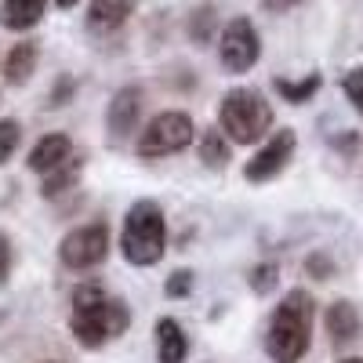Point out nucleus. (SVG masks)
<instances>
[{"mask_svg": "<svg viewBox=\"0 0 363 363\" xmlns=\"http://www.w3.org/2000/svg\"><path fill=\"white\" fill-rule=\"evenodd\" d=\"M37 62H40V51H37V44H29V40L15 44V48L8 51V62H4V77H8V84L22 87L29 77H33Z\"/></svg>", "mask_w": 363, "mask_h": 363, "instance_id": "15", "label": "nucleus"}, {"mask_svg": "<svg viewBox=\"0 0 363 363\" xmlns=\"http://www.w3.org/2000/svg\"><path fill=\"white\" fill-rule=\"evenodd\" d=\"M80 174H84V157H69L66 164H58L51 174H44V196H58V193H69L77 182H80Z\"/></svg>", "mask_w": 363, "mask_h": 363, "instance_id": "16", "label": "nucleus"}, {"mask_svg": "<svg viewBox=\"0 0 363 363\" xmlns=\"http://www.w3.org/2000/svg\"><path fill=\"white\" fill-rule=\"evenodd\" d=\"M215 33H218V15H215V8H211V4L193 8V15H189V40L203 48V44L215 40Z\"/></svg>", "mask_w": 363, "mask_h": 363, "instance_id": "19", "label": "nucleus"}, {"mask_svg": "<svg viewBox=\"0 0 363 363\" xmlns=\"http://www.w3.org/2000/svg\"><path fill=\"white\" fill-rule=\"evenodd\" d=\"M277 280H280L277 262H262V265L251 269V287H255V294H269L272 287H277Z\"/></svg>", "mask_w": 363, "mask_h": 363, "instance_id": "20", "label": "nucleus"}, {"mask_svg": "<svg viewBox=\"0 0 363 363\" xmlns=\"http://www.w3.org/2000/svg\"><path fill=\"white\" fill-rule=\"evenodd\" d=\"M131 15H135V0H91L87 29H95V33H113V29H120Z\"/></svg>", "mask_w": 363, "mask_h": 363, "instance_id": "11", "label": "nucleus"}, {"mask_svg": "<svg viewBox=\"0 0 363 363\" xmlns=\"http://www.w3.org/2000/svg\"><path fill=\"white\" fill-rule=\"evenodd\" d=\"M327 335H330V345H338V349L359 338V313L352 301H335L327 309Z\"/></svg>", "mask_w": 363, "mask_h": 363, "instance_id": "13", "label": "nucleus"}, {"mask_svg": "<svg viewBox=\"0 0 363 363\" xmlns=\"http://www.w3.org/2000/svg\"><path fill=\"white\" fill-rule=\"evenodd\" d=\"M138 116H142V87H120L109 109H106V128H109V138L120 142L128 138L135 128H138Z\"/></svg>", "mask_w": 363, "mask_h": 363, "instance_id": "9", "label": "nucleus"}, {"mask_svg": "<svg viewBox=\"0 0 363 363\" xmlns=\"http://www.w3.org/2000/svg\"><path fill=\"white\" fill-rule=\"evenodd\" d=\"M40 363H58V359H40Z\"/></svg>", "mask_w": 363, "mask_h": 363, "instance_id": "29", "label": "nucleus"}, {"mask_svg": "<svg viewBox=\"0 0 363 363\" xmlns=\"http://www.w3.org/2000/svg\"><path fill=\"white\" fill-rule=\"evenodd\" d=\"M8 277H11V240L8 233H0V287L8 284Z\"/></svg>", "mask_w": 363, "mask_h": 363, "instance_id": "24", "label": "nucleus"}, {"mask_svg": "<svg viewBox=\"0 0 363 363\" xmlns=\"http://www.w3.org/2000/svg\"><path fill=\"white\" fill-rule=\"evenodd\" d=\"M313 320H316V301L309 291H287L284 301L277 306L265 330V352L272 363H298L309 352L313 342Z\"/></svg>", "mask_w": 363, "mask_h": 363, "instance_id": "2", "label": "nucleus"}, {"mask_svg": "<svg viewBox=\"0 0 363 363\" xmlns=\"http://www.w3.org/2000/svg\"><path fill=\"white\" fill-rule=\"evenodd\" d=\"M294 145H298V138H294V131H277V135H269L265 138V145L258 149V153L247 160V167H244V178L247 182H269V178H277L287 164H291V157H294Z\"/></svg>", "mask_w": 363, "mask_h": 363, "instance_id": "8", "label": "nucleus"}, {"mask_svg": "<svg viewBox=\"0 0 363 363\" xmlns=\"http://www.w3.org/2000/svg\"><path fill=\"white\" fill-rule=\"evenodd\" d=\"M44 8H48V0H4L0 22L15 29V33H26V29H33L44 18Z\"/></svg>", "mask_w": 363, "mask_h": 363, "instance_id": "14", "label": "nucleus"}, {"mask_svg": "<svg viewBox=\"0 0 363 363\" xmlns=\"http://www.w3.org/2000/svg\"><path fill=\"white\" fill-rule=\"evenodd\" d=\"M131 327V309L124 298H113L99 284H80L73 291V313H69V330L77 345L84 349H102L106 342L120 338Z\"/></svg>", "mask_w": 363, "mask_h": 363, "instance_id": "1", "label": "nucleus"}, {"mask_svg": "<svg viewBox=\"0 0 363 363\" xmlns=\"http://www.w3.org/2000/svg\"><path fill=\"white\" fill-rule=\"evenodd\" d=\"M320 73H309V77H301V80H287V77H277L272 80V87H277V95L291 106H301V102H309L316 91H320Z\"/></svg>", "mask_w": 363, "mask_h": 363, "instance_id": "17", "label": "nucleus"}, {"mask_svg": "<svg viewBox=\"0 0 363 363\" xmlns=\"http://www.w3.org/2000/svg\"><path fill=\"white\" fill-rule=\"evenodd\" d=\"M58 8H73V4H80V0H55Z\"/></svg>", "mask_w": 363, "mask_h": 363, "instance_id": "27", "label": "nucleus"}, {"mask_svg": "<svg viewBox=\"0 0 363 363\" xmlns=\"http://www.w3.org/2000/svg\"><path fill=\"white\" fill-rule=\"evenodd\" d=\"M218 58L229 73H247L258 58H262V37L251 18L236 15L222 26V37H218Z\"/></svg>", "mask_w": 363, "mask_h": 363, "instance_id": "6", "label": "nucleus"}, {"mask_svg": "<svg viewBox=\"0 0 363 363\" xmlns=\"http://www.w3.org/2000/svg\"><path fill=\"white\" fill-rule=\"evenodd\" d=\"M69 95H73V80H58L55 91H51V99H48V106H66Z\"/></svg>", "mask_w": 363, "mask_h": 363, "instance_id": "25", "label": "nucleus"}, {"mask_svg": "<svg viewBox=\"0 0 363 363\" xmlns=\"http://www.w3.org/2000/svg\"><path fill=\"white\" fill-rule=\"evenodd\" d=\"M298 4H306V0H262V8L272 11V15H284V11H291Z\"/></svg>", "mask_w": 363, "mask_h": 363, "instance_id": "26", "label": "nucleus"}, {"mask_svg": "<svg viewBox=\"0 0 363 363\" xmlns=\"http://www.w3.org/2000/svg\"><path fill=\"white\" fill-rule=\"evenodd\" d=\"M196 128H193V116L182 113V109H167L160 116H153L149 124L142 128L138 142H135V153L142 160H160L171 153H182L189 142H193Z\"/></svg>", "mask_w": 363, "mask_h": 363, "instance_id": "5", "label": "nucleus"}, {"mask_svg": "<svg viewBox=\"0 0 363 363\" xmlns=\"http://www.w3.org/2000/svg\"><path fill=\"white\" fill-rule=\"evenodd\" d=\"M218 124L229 142L255 145L272 128V106L255 87H233V91H225V99L218 106Z\"/></svg>", "mask_w": 363, "mask_h": 363, "instance_id": "4", "label": "nucleus"}, {"mask_svg": "<svg viewBox=\"0 0 363 363\" xmlns=\"http://www.w3.org/2000/svg\"><path fill=\"white\" fill-rule=\"evenodd\" d=\"M342 87H345V99L363 113V66L349 69V73H345V80H342Z\"/></svg>", "mask_w": 363, "mask_h": 363, "instance_id": "22", "label": "nucleus"}, {"mask_svg": "<svg viewBox=\"0 0 363 363\" xmlns=\"http://www.w3.org/2000/svg\"><path fill=\"white\" fill-rule=\"evenodd\" d=\"M106 255H109V225L106 222L80 225L69 236H62V244H58V258H62V265H69V269H91Z\"/></svg>", "mask_w": 363, "mask_h": 363, "instance_id": "7", "label": "nucleus"}, {"mask_svg": "<svg viewBox=\"0 0 363 363\" xmlns=\"http://www.w3.org/2000/svg\"><path fill=\"white\" fill-rule=\"evenodd\" d=\"M342 363H363V356H349V359H342Z\"/></svg>", "mask_w": 363, "mask_h": 363, "instance_id": "28", "label": "nucleus"}, {"mask_svg": "<svg viewBox=\"0 0 363 363\" xmlns=\"http://www.w3.org/2000/svg\"><path fill=\"white\" fill-rule=\"evenodd\" d=\"M189 356V335L182 330L178 320L164 316L157 323V359L160 363H186Z\"/></svg>", "mask_w": 363, "mask_h": 363, "instance_id": "12", "label": "nucleus"}, {"mask_svg": "<svg viewBox=\"0 0 363 363\" xmlns=\"http://www.w3.org/2000/svg\"><path fill=\"white\" fill-rule=\"evenodd\" d=\"M164 291H167V298H186V294L193 291V272H189V269L171 272L167 284H164Z\"/></svg>", "mask_w": 363, "mask_h": 363, "instance_id": "23", "label": "nucleus"}, {"mask_svg": "<svg viewBox=\"0 0 363 363\" xmlns=\"http://www.w3.org/2000/svg\"><path fill=\"white\" fill-rule=\"evenodd\" d=\"M200 160L207 167H225L229 164V138L218 128H207L200 135Z\"/></svg>", "mask_w": 363, "mask_h": 363, "instance_id": "18", "label": "nucleus"}, {"mask_svg": "<svg viewBox=\"0 0 363 363\" xmlns=\"http://www.w3.org/2000/svg\"><path fill=\"white\" fill-rule=\"evenodd\" d=\"M120 251L131 265H157L167 251V222L157 200L131 203L124 233H120Z\"/></svg>", "mask_w": 363, "mask_h": 363, "instance_id": "3", "label": "nucleus"}, {"mask_svg": "<svg viewBox=\"0 0 363 363\" xmlns=\"http://www.w3.org/2000/svg\"><path fill=\"white\" fill-rule=\"evenodd\" d=\"M22 142V124L18 120H0V164H4Z\"/></svg>", "mask_w": 363, "mask_h": 363, "instance_id": "21", "label": "nucleus"}, {"mask_svg": "<svg viewBox=\"0 0 363 363\" xmlns=\"http://www.w3.org/2000/svg\"><path fill=\"white\" fill-rule=\"evenodd\" d=\"M73 157V142L62 135V131H55V135H44L33 149H29V171H37V174H51L58 164H66Z\"/></svg>", "mask_w": 363, "mask_h": 363, "instance_id": "10", "label": "nucleus"}]
</instances>
